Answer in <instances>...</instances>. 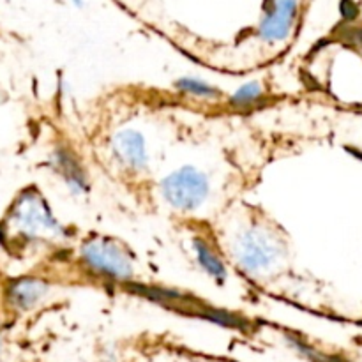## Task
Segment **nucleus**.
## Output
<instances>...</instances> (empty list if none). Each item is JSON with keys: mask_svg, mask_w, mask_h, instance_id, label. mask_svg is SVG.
Segmentation results:
<instances>
[{"mask_svg": "<svg viewBox=\"0 0 362 362\" xmlns=\"http://www.w3.org/2000/svg\"><path fill=\"white\" fill-rule=\"evenodd\" d=\"M81 260L95 274L113 281H129L133 276V260L126 247L105 237L90 239L81 246Z\"/></svg>", "mask_w": 362, "mask_h": 362, "instance_id": "f257e3e1", "label": "nucleus"}, {"mask_svg": "<svg viewBox=\"0 0 362 362\" xmlns=\"http://www.w3.org/2000/svg\"><path fill=\"white\" fill-rule=\"evenodd\" d=\"M161 193L177 211H197L207 200V177L193 166H184L163 179Z\"/></svg>", "mask_w": 362, "mask_h": 362, "instance_id": "f03ea898", "label": "nucleus"}, {"mask_svg": "<svg viewBox=\"0 0 362 362\" xmlns=\"http://www.w3.org/2000/svg\"><path fill=\"white\" fill-rule=\"evenodd\" d=\"M233 255L243 271L250 274H260L274 267L281 255V247L278 239L265 230L250 228L237 239Z\"/></svg>", "mask_w": 362, "mask_h": 362, "instance_id": "7ed1b4c3", "label": "nucleus"}, {"mask_svg": "<svg viewBox=\"0 0 362 362\" xmlns=\"http://www.w3.org/2000/svg\"><path fill=\"white\" fill-rule=\"evenodd\" d=\"M11 225L25 237H37L46 232H62L60 225L49 212L48 204L37 193L21 194L11 212Z\"/></svg>", "mask_w": 362, "mask_h": 362, "instance_id": "20e7f679", "label": "nucleus"}, {"mask_svg": "<svg viewBox=\"0 0 362 362\" xmlns=\"http://www.w3.org/2000/svg\"><path fill=\"white\" fill-rule=\"evenodd\" d=\"M299 14V0H272L258 25V35L267 42L285 41Z\"/></svg>", "mask_w": 362, "mask_h": 362, "instance_id": "39448f33", "label": "nucleus"}, {"mask_svg": "<svg viewBox=\"0 0 362 362\" xmlns=\"http://www.w3.org/2000/svg\"><path fill=\"white\" fill-rule=\"evenodd\" d=\"M113 154L131 172H141L147 166L148 156L145 140L138 131L124 129L113 138Z\"/></svg>", "mask_w": 362, "mask_h": 362, "instance_id": "423d86ee", "label": "nucleus"}, {"mask_svg": "<svg viewBox=\"0 0 362 362\" xmlns=\"http://www.w3.org/2000/svg\"><path fill=\"white\" fill-rule=\"evenodd\" d=\"M53 166H55L57 173L64 179V182L69 186L71 191L78 194L88 193L90 186H88L87 173H85L83 166L78 161V158L74 156V152H71L69 148L59 147L53 151Z\"/></svg>", "mask_w": 362, "mask_h": 362, "instance_id": "0eeeda50", "label": "nucleus"}, {"mask_svg": "<svg viewBox=\"0 0 362 362\" xmlns=\"http://www.w3.org/2000/svg\"><path fill=\"white\" fill-rule=\"evenodd\" d=\"M48 283L39 278H21L16 279L7 288V299L11 306L16 310L27 311L37 306L48 296Z\"/></svg>", "mask_w": 362, "mask_h": 362, "instance_id": "6e6552de", "label": "nucleus"}, {"mask_svg": "<svg viewBox=\"0 0 362 362\" xmlns=\"http://www.w3.org/2000/svg\"><path fill=\"white\" fill-rule=\"evenodd\" d=\"M193 247L194 253H197L198 264L202 265V269H204L209 276L218 279V281H225L226 267L221 262V258L212 251V247L209 246L204 239H200V237H197V239L193 240Z\"/></svg>", "mask_w": 362, "mask_h": 362, "instance_id": "1a4fd4ad", "label": "nucleus"}, {"mask_svg": "<svg viewBox=\"0 0 362 362\" xmlns=\"http://www.w3.org/2000/svg\"><path fill=\"white\" fill-rule=\"evenodd\" d=\"M262 99H264L262 85L258 81H250V83H244L243 87H239L230 95V105L233 108H251V106L258 105Z\"/></svg>", "mask_w": 362, "mask_h": 362, "instance_id": "9d476101", "label": "nucleus"}, {"mask_svg": "<svg viewBox=\"0 0 362 362\" xmlns=\"http://www.w3.org/2000/svg\"><path fill=\"white\" fill-rule=\"evenodd\" d=\"M175 87L179 90L187 92V94H193L197 98L202 99H218L219 98V90L216 87H212L211 83L204 80H198V78H189V76H184L179 78L175 81Z\"/></svg>", "mask_w": 362, "mask_h": 362, "instance_id": "9b49d317", "label": "nucleus"}, {"mask_svg": "<svg viewBox=\"0 0 362 362\" xmlns=\"http://www.w3.org/2000/svg\"><path fill=\"white\" fill-rule=\"evenodd\" d=\"M73 2L76 4V6H81V4H83V2H81V0H73Z\"/></svg>", "mask_w": 362, "mask_h": 362, "instance_id": "f8f14e48", "label": "nucleus"}]
</instances>
